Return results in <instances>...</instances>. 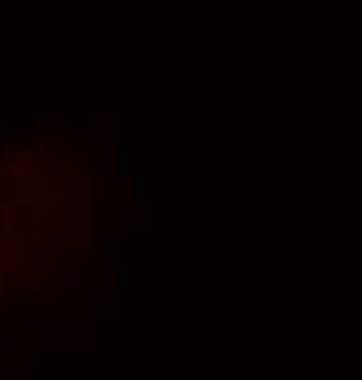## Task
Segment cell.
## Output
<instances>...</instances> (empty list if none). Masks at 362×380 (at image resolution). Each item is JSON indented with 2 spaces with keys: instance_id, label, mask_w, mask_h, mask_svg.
<instances>
[{
  "instance_id": "277c9868",
  "label": "cell",
  "mask_w": 362,
  "mask_h": 380,
  "mask_svg": "<svg viewBox=\"0 0 362 380\" xmlns=\"http://www.w3.org/2000/svg\"><path fill=\"white\" fill-rule=\"evenodd\" d=\"M110 198H114V180H110L107 172H99L96 180H92V205L107 209V205H110Z\"/></svg>"
},
{
  "instance_id": "3957f363",
  "label": "cell",
  "mask_w": 362,
  "mask_h": 380,
  "mask_svg": "<svg viewBox=\"0 0 362 380\" xmlns=\"http://www.w3.org/2000/svg\"><path fill=\"white\" fill-rule=\"evenodd\" d=\"M33 329H4L0 325V351H30Z\"/></svg>"
},
{
  "instance_id": "8992f818",
  "label": "cell",
  "mask_w": 362,
  "mask_h": 380,
  "mask_svg": "<svg viewBox=\"0 0 362 380\" xmlns=\"http://www.w3.org/2000/svg\"><path fill=\"white\" fill-rule=\"evenodd\" d=\"M30 135L41 139V143H48V139H55V143H59V139H66V132H59V129H30Z\"/></svg>"
},
{
  "instance_id": "6da1fadb",
  "label": "cell",
  "mask_w": 362,
  "mask_h": 380,
  "mask_svg": "<svg viewBox=\"0 0 362 380\" xmlns=\"http://www.w3.org/2000/svg\"><path fill=\"white\" fill-rule=\"evenodd\" d=\"M11 187H15V194H11V201L26 212V223L37 227V223H44V216L51 209H59L62 201H66V194L62 190L51 187L48 180V172H22L19 180H11Z\"/></svg>"
},
{
  "instance_id": "7a4b0ae2",
  "label": "cell",
  "mask_w": 362,
  "mask_h": 380,
  "mask_svg": "<svg viewBox=\"0 0 362 380\" xmlns=\"http://www.w3.org/2000/svg\"><path fill=\"white\" fill-rule=\"evenodd\" d=\"M22 249H26V238H4L0 234V282L8 278V271L15 267V263L22 260Z\"/></svg>"
},
{
  "instance_id": "52a82bcc",
  "label": "cell",
  "mask_w": 362,
  "mask_h": 380,
  "mask_svg": "<svg viewBox=\"0 0 362 380\" xmlns=\"http://www.w3.org/2000/svg\"><path fill=\"white\" fill-rule=\"evenodd\" d=\"M4 124H8V121H4V117H0V129H4Z\"/></svg>"
},
{
  "instance_id": "5b68a950",
  "label": "cell",
  "mask_w": 362,
  "mask_h": 380,
  "mask_svg": "<svg viewBox=\"0 0 362 380\" xmlns=\"http://www.w3.org/2000/svg\"><path fill=\"white\" fill-rule=\"evenodd\" d=\"M132 187H136L132 175H121V180H118V209L121 212H125V205H132V194H136Z\"/></svg>"
}]
</instances>
